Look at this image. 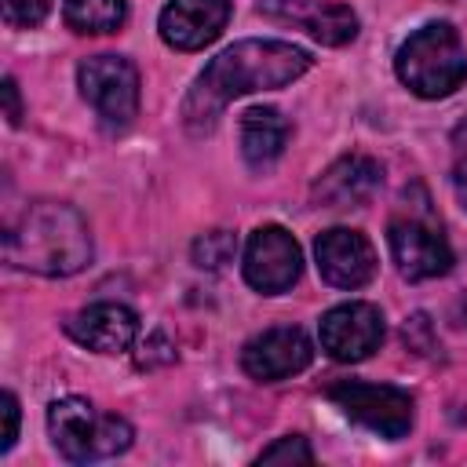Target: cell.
<instances>
[{
  "label": "cell",
  "instance_id": "1",
  "mask_svg": "<svg viewBox=\"0 0 467 467\" xmlns=\"http://www.w3.org/2000/svg\"><path fill=\"white\" fill-rule=\"evenodd\" d=\"M306 69H310V55L288 40H237L226 51H219L193 80L182 102V124L193 135L212 131L226 102L252 91L285 88L299 80Z\"/></svg>",
  "mask_w": 467,
  "mask_h": 467
},
{
  "label": "cell",
  "instance_id": "2",
  "mask_svg": "<svg viewBox=\"0 0 467 467\" xmlns=\"http://www.w3.org/2000/svg\"><path fill=\"white\" fill-rule=\"evenodd\" d=\"M4 259L44 277H69L91 263V230L73 204L36 201L4 230Z\"/></svg>",
  "mask_w": 467,
  "mask_h": 467
},
{
  "label": "cell",
  "instance_id": "3",
  "mask_svg": "<svg viewBox=\"0 0 467 467\" xmlns=\"http://www.w3.org/2000/svg\"><path fill=\"white\" fill-rule=\"evenodd\" d=\"M398 80L420 99H445L467 80V51L449 22H427L394 55Z\"/></svg>",
  "mask_w": 467,
  "mask_h": 467
},
{
  "label": "cell",
  "instance_id": "4",
  "mask_svg": "<svg viewBox=\"0 0 467 467\" xmlns=\"http://www.w3.org/2000/svg\"><path fill=\"white\" fill-rule=\"evenodd\" d=\"M47 431H51L55 449L69 463H95V460L120 456L131 445V438H135V431H131V423L124 416L99 412L84 398L51 401V409H47Z\"/></svg>",
  "mask_w": 467,
  "mask_h": 467
},
{
  "label": "cell",
  "instance_id": "5",
  "mask_svg": "<svg viewBox=\"0 0 467 467\" xmlns=\"http://www.w3.org/2000/svg\"><path fill=\"white\" fill-rule=\"evenodd\" d=\"M84 102L106 128H128L139 113V69L124 55H91L77 66Z\"/></svg>",
  "mask_w": 467,
  "mask_h": 467
},
{
  "label": "cell",
  "instance_id": "6",
  "mask_svg": "<svg viewBox=\"0 0 467 467\" xmlns=\"http://www.w3.org/2000/svg\"><path fill=\"white\" fill-rule=\"evenodd\" d=\"M328 401L343 409L354 423L368 427L372 434L398 441L412 431V398L394 383H365V379H339L328 387Z\"/></svg>",
  "mask_w": 467,
  "mask_h": 467
},
{
  "label": "cell",
  "instance_id": "7",
  "mask_svg": "<svg viewBox=\"0 0 467 467\" xmlns=\"http://www.w3.org/2000/svg\"><path fill=\"white\" fill-rule=\"evenodd\" d=\"M244 281L263 292V296H281L288 292L299 274H303V252H299V241L285 230V226H259L252 230L248 244H244Z\"/></svg>",
  "mask_w": 467,
  "mask_h": 467
},
{
  "label": "cell",
  "instance_id": "8",
  "mask_svg": "<svg viewBox=\"0 0 467 467\" xmlns=\"http://www.w3.org/2000/svg\"><path fill=\"white\" fill-rule=\"evenodd\" d=\"M317 336H321V350L328 358H336V361H365V358H372L379 350L387 328H383L379 306L350 299V303H339V306L321 314Z\"/></svg>",
  "mask_w": 467,
  "mask_h": 467
},
{
  "label": "cell",
  "instance_id": "9",
  "mask_svg": "<svg viewBox=\"0 0 467 467\" xmlns=\"http://www.w3.org/2000/svg\"><path fill=\"white\" fill-rule=\"evenodd\" d=\"M387 244H390L394 266L409 281H431V277L449 274V266H452V248H449L445 234L416 215L394 219L387 230Z\"/></svg>",
  "mask_w": 467,
  "mask_h": 467
},
{
  "label": "cell",
  "instance_id": "10",
  "mask_svg": "<svg viewBox=\"0 0 467 467\" xmlns=\"http://www.w3.org/2000/svg\"><path fill=\"white\" fill-rule=\"evenodd\" d=\"M314 358V347L306 339L303 328L292 325H277V328H263L259 336H252L241 347V368L259 379V383H277L288 376H299Z\"/></svg>",
  "mask_w": 467,
  "mask_h": 467
},
{
  "label": "cell",
  "instance_id": "11",
  "mask_svg": "<svg viewBox=\"0 0 467 467\" xmlns=\"http://www.w3.org/2000/svg\"><path fill=\"white\" fill-rule=\"evenodd\" d=\"M314 259L317 274L332 288H361L376 274V248L361 230L350 226H332L321 230L314 241Z\"/></svg>",
  "mask_w": 467,
  "mask_h": 467
},
{
  "label": "cell",
  "instance_id": "12",
  "mask_svg": "<svg viewBox=\"0 0 467 467\" xmlns=\"http://www.w3.org/2000/svg\"><path fill=\"white\" fill-rule=\"evenodd\" d=\"M259 15L292 22L328 47H343L358 36V15L336 0H259Z\"/></svg>",
  "mask_w": 467,
  "mask_h": 467
},
{
  "label": "cell",
  "instance_id": "13",
  "mask_svg": "<svg viewBox=\"0 0 467 467\" xmlns=\"http://www.w3.org/2000/svg\"><path fill=\"white\" fill-rule=\"evenodd\" d=\"M230 22V0H168L157 29L161 40L175 51H201L208 47Z\"/></svg>",
  "mask_w": 467,
  "mask_h": 467
},
{
  "label": "cell",
  "instance_id": "14",
  "mask_svg": "<svg viewBox=\"0 0 467 467\" xmlns=\"http://www.w3.org/2000/svg\"><path fill=\"white\" fill-rule=\"evenodd\" d=\"M66 336L95 354H120L139 336V317L124 303H91L66 321Z\"/></svg>",
  "mask_w": 467,
  "mask_h": 467
},
{
  "label": "cell",
  "instance_id": "15",
  "mask_svg": "<svg viewBox=\"0 0 467 467\" xmlns=\"http://www.w3.org/2000/svg\"><path fill=\"white\" fill-rule=\"evenodd\" d=\"M379 182H383L379 161H372L365 153H347L321 171V179L314 182L310 193H314L317 208H358L379 190Z\"/></svg>",
  "mask_w": 467,
  "mask_h": 467
},
{
  "label": "cell",
  "instance_id": "16",
  "mask_svg": "<svg viewBox=\"0 0 467 467\" xmlns=\"http://www.w3.org/2000/svg\"><path fill=\"white\" fill-rule=\"evenodd\" d=\"M288 142V120L274 109V106H252L241 117V153L248 161V168L263 171L270 168Z\"/></svg>",
  "mask_w": 467,
  "mask_h": 467
},
{
  "label": "cell",
  "instance_id": "17",
  "mask_svg": "<svg viewBox=\"0 0 467 467\" xmlns=\"http://www.w3.org/2000/svg\"><path fill=\"white\" fill-rule=\"evenodd\" d=\"M62 18L73 33H117L128 18V0H62Z\"/></svg>",
  "mask_w": 467,
  "mask_h": 467
},
{
  "label": "cell",
  "instance_id": "18",
  "mask_svg": "<svg viewBox=\"0 0 467 467\" xmlns=\"http://www.w3.org/2000/svg\"><path fill=\"white\" fill-rule=\"evenodd\" d=\"M234 248H237L234 234H226V230H208L204 237L193 241V263L204 266V270H219L223 263L234 259Z\"/></svg>",
  "mask_w": 467,
  "mask_h": 467
},
{
  "label": "cell",
  "instance_id": "19",
  "mask_svg": "<svg viewBox=\"0 0 467 467\" xmlns=\"http://www.w3.org/2000/svg\"><path fill=\"white\" fill-rule=\"evenodd\" d=\"M259 463H314V452L303 434H285L259 452Z\"/></svg>",
  "mask_w": 467,
  "mask_h": 467
},
{
  "label": "cell",
  "instance_id": "20",
  "mask_svg": "<svg viewBox=\"0 0 467 467\" xmlns=\"http://www.w3.org/2000/svg\"><path fill=\"white\" fill-rule=\"evenodd\" d=\"M51 11V0H4V22L7 26H18V29H29V26H40Z\"/></svg>",
  "mask_w": 467,
  "mask_h": 467
},
{
  "label": "cell",
  "instance_id": "21",
  "mask_svg": "<svg viewBox=\"0 0 467 467\" xmlns=\"http://www.w3.org/2000/svg\"><path fill=\"white\" fill-rule=\"evenodd\" d=\"M0 405H4V438H0V449L7 452V449L15 445V438H18V398L7 390V394L0 398Z\"/></svg>",
  "mask_w": 467,
  "mask_h": 467
},
{
  "label": "cell",
  "instance_id": "22",
  "mask_svg": "<svg viewBox=\"0 0 467 467\" xmlns=\"http://www.w3.org/2000/svg\"><path fill=\"white\" fill-rule=\"evenodd\" d=\"M4 109H7V120H11V124L22 120V102H18V84H15V77H4Z\"/></svg>",
  "mask_w": 467,
  "mask_h": 467
},
{
  "label": "cell",
  "instance_id": "23",
  "mask_svg": "<svg viewBox=\"0 0 467 467\" xmlns=\"http://www.w3.org/2000/svg\"><path fill=\"white\" fill-rule=\"evenodd\" d=\"M452 190H456V201L467 208V161H460L452 168Z\"/></svg>",
  "mask_w": 467,
  "mask_h": 467
}]
</instances>
